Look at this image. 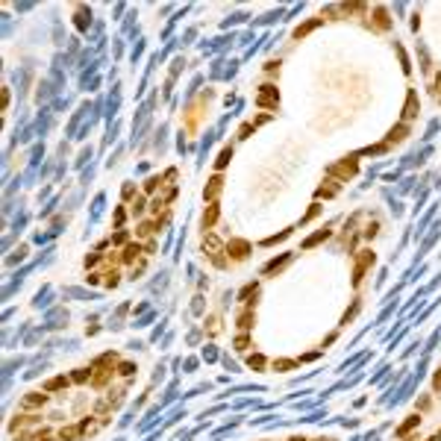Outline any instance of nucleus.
Here are the masks:
<instances>
[{
  "label": "nucleus",
  "mask_w": 441,
  "mask_h": 441,
  "mask_svg": "<svg viewBox=\"0 0 441 441\" xmlns=\"http://www.w3.org/2000/svg\"><path fill=\"white\" fill-rule=\"evenodd\" d=\"M50 403V397L44 394V391H30V394H24L21 397V412H32V409H41V406H47Z\"/></svg>",
  "instance_id": "nucleus-1"
},
{
  "label": "nucleus",
  "mask_w": 441,
  "mask_h": 441,
  "mask_svg": "<svg viewBox=\"0 0 441 441\" xmlns=\"http://www.w3.org/2000/svg\"><path fill=\"white\" fill-rule=\"evenodd\" d=\"M112 365H95V374H92V385L95 388H106L112 382Z\"/></svg>",
  "instance_id": "nucleus-2"
},
{
  "label": "nucleus",
  "mask_w": 441,
  "mask_h": 441,
  "mask_svg": "<svg viewBox=\"0 0 441 441\" xmlns=\"http://www.w3.org/2000/svg\"><path fill=\"white\" fill-rule=\"evenodd\" d=\"M253 324H256V312L244 306V309H241V312L235 315V330H238V332H250Z\"/></svg>",
  "instance_id": "nucleus-3"
},
{
  "label": "nucleus",
  "mask_w": 441,
  "mask_h": 441,
  "mask_svg": "<svg viewBox=\"0 0 441 441\" xmlns=\"http://www.w3.org/2000/svg\"><path fill=\"white\" fill-rule=\"evenodd\" d=\"M259 106H265V109H274L277 103H280V95H277V89L274 86H262V92H259V100H256Z\"/></svg>",
  "instance_id": "nucleus-4"
},
{
  "label": "nucleus",
  "mask_w": 441,
  "mask_h": 441,
  "mask_svg": "<svg viewBox=\"0 0 441 441\" xmlns=\"http://www.w3.org/2000/svg\"><path fill=\"white\" fill-rule=\"evenodd\" d=\"M247 253H250V244L247 241H241V238H232L229 244H226V256H232V259H247Z\"/></svg>",
  "instance_id": "nucleus-5"
},
{
  "label": "nucleus",
  "mask_w": 441,
  "mask_h": 441,
  "mask_svg": "<svg viewBox=\"0 0 441 441\" xmlns=\"http://www.w3.org/2000/svg\"><path fill=\"white\" fill-rule=\"evenodd\" d=\"M220 189H223V177H220V174H215V177L209 180V186L203 189V197H206L209 203H215V200H218V194H220Z\"/></svg>",
  "instance_id": "nucleus-6"
},
{
  "label": "nucleus",
  "mask_w": 441,
  "mask_h": 441,
  "mask_svg": "<svg viewBox=\"0 0 441 441\" xmlns=\"http://www.w3.org/2000/svg\"><path fill=\"white\" fill-rule=\"evenodd\" d=\"M256 294H259V285L256 283H250V285H244L241 288V294H238V300L247 306V309H256Z\"/></svg>",
  "instance_id": "nucleus-7"
},
{
  "label": "nucleus",
  "mask_w": 441,
  "mask_h": 441,
  "mask_svg": "<svg viewBox=\"0 0 441 441\" xmlns=\"http://www.w3.org/2000/svg\"><path fill=\"white\" fill-rule=\"evenodd\" d=\"M218 215H220L218 203H209V209L203 212V229H206V232H209V229L215 226V220H218Z\"/></svg>",
  "instance_id": "nucleus-8"
},
{
  "label": "nucleus",
  "mask_w": 441,
  "mask_h": 441,
  "mask_svg": "<svg viewBox=\"0 0 441 441\" xmlns=\"http://www.w3.org/2000/svg\"><path fill=\"white\" fill-rule=\"evenodd\" d=\"M71 385V377H53L44 382V391H59V388H68Z\"/></svg>",
  "instance_id": "nucleus-9"
},
{
  "label": "nucleus",
  "mask_w": 441,
  "mask_h": 441,
  "mask_svg": "<svg viewBox=\"0 0 441 441\" xmlns=\"http://www.w3.org/2000/svg\"><path fill=\"white\" fill-rule=\"evenodd\" d=\"M56 436H59V441H77L83 436V430H80V427H62Z\"/></svg>",
  "instance_id": "nucleus-10"
},
{
  "label": "nucleus",
  "mask_w": 441,
  "mask_h": 441,
  "mask_svg": "<svg viewBox=\"0 0 441 441\" xmlns=\"http://www.w3.org/2000/svg\"><path fill=\"white\" fill-rule=\"evenodd\" d=\"M209 247V253H220V238L215 235V232H206L203 235V250Z\"/></svg>",
  "instance_id": "nucleus-11"
},
{
  "label": "nucleus",
  "mask_w": 441,
  "mask_h": 441,
  "mask_svg": "<svg viewBox=\"0 0 441 441\" xmlns=\"http://www.w3.org/2000/svg\"><path fill=\"white\" fill-rule=\"evenodd\" d=\"M92 374H95V371H89V368H77V371L71 374V382H80V385H83V382H92Z\"/></svg>",
  "instance_id": "nucleus-12"
},
{
  "label": "nucleus",
  "mask_w": 441,
  "mask_h": 441,
  "mask_svg": "<svg viewBox=\"0 0 441 441\" xmlns=\"http://www.w3.org/2000/svg\"><path fill=\"white\" fill-rule=\"evenodd\" d=\"M335 174H338V177H353V174H356V162H353V159H350V162H341V165H338V168H335Z\"/></svg>",
  "instance_id": "nucleus-13"
},
{
  "label": "nucleus",
  "mask_w": 441,
  "mask_h": 441,
  "mask_svg": "<svg viewBox=\"0 0 441 441\" xmlns=\"http://www.w3.org/2000/svg\"><path fill=\"white\" fill-rule=\"evenodd\" d=\"M250 335H247V332H238V335H235V350H238V353H247V350H250Z\"/></svg>",
  "instance_id": "nucleus-14"
},
{
  "label": "nucleus",
  "mask_w": 441,
  "mask_h": 441,
  "mask_svg": "<svg viewBox=\"0 0 441 441\" xmlns=\"http://www.w3.org/2000/svg\"><path fill=\"white\" fill-rule=\"evenodd\" d=\"M162 186H165V177H150L147 183H144V194H153V191H162Z\"/></svg>",
  "instance_id": "nucleus-15"
},
{
  "label": "nucleus",
  "mask_w": 441,
  "mask_h": 441,
  "mask_svg": "<svg viewBox=\"0 0 441 441\" xmlns=\"http://www.w3.org/2000/svg\"><path fill=\"white\" fill-rule=\"evenodd\" d=\"M144 209H147V197H135L132 200V206H129V212L138 218V215H144Z\"/></svg>",
  "instance_id": "nucleus-16"
},
{
  "label": "nucleus",
  "mask_w": 441,
  "mask_h": 441,
  "mask_svg": "<svg viewBox=\"0 0 441 441\" xmlns=\"http://www.w3.org/2000/svg\"><path fill=\"white\" fill-rule=\"evenodd\" d=\"M247 365H250L253 371H262V368H265L268 362H265V356H259V353H250V356H247Z\"/></svg>",
  "instance_id": "nucleus-17"
},
{
  "label": "nucleus",
  "mask_w": 441,
  "mask_h": 441,
  "mask_svg": "<svg viewBox=\"0 0 441 441\" xmlns=\"http://www.w3.org/2000/svg\"><path fill=\"white\" fill-rule=\"evenodd\" d=\"M291 368H297L294 359H274V371H291Z\"/></svg>",
  "instance_id": "nucleus-18"
},
{
  "label": "nucleus",
  "mask_w": 441,
  "mask_h": 441,
  "mask_svg": "<svg viewBox=\"0 0 441 441\" xmlns=\"http://www.w3.org/2000/svg\"><path fill=\"white\" fill-rule=\"evenodd\" d=\"M406 132H409L406 124H400L397 129H391V132H388V141H403V138H406Z\"/></svg>",
  "instance_id": "nucleus-19"
},
{
  "label": "nucleus",
  "mask_w": 441,
  "mask_h": 441,
  "mask_svg": "<svg viewBox=\"0 0 441 441\" xmlns=\"http://www.w3.org/2000/svg\"><path fill=\"white\" fill-rule=\"evenodd\" d=\"M418 424H421V418H418V415H409V421H406V424H403V427L397 430V436H406L412 427H418Z\"/></svg>",
  "instance_id": "nucleus-20"
},
{
  "label": "nucleus",
  "mask_w": 441,
  "mask_h": 441,
  "mask_svg": "<svg viewBox=\"0 0 441 441\" xmlns=\"http://www.w3.org/2000/svg\"><path fill=\"white\" fill-rule=\"evenodd\" d=\"M118 374H121V377H135V365H132V362H121V365H118Z\"/></svg>",
  "instance_id": "nucleus-21"
},
{
  "label": "nucleus",
  "mask_w": 441,
  "mask_h": 441,
  "mask_svg": "<svg viewBox=\"0 0 441 441\" xmlns=\"http://www.w3.org/2000/svg\"><path fill=\"white\" fill-rule=\"evenodd\" d=\"M324 238H330V229H321V232H315V235L306 241V247H315L318 241H324Z\"/></svg>",
  "instance_id": "nucleus-22"
},
{
  "label": "nucleus",
  "mask_w": 441,
  "mask_h": 441,
  "mask_svg": "<svg viewBox=\"0 0 441 441\" xmlns=\"http://www.w3.org/2000/svg\"><path fill=\"white\" fill-rule=\"evenodd\" d=\"M103 277H106V285H109V288H115V285L121 283V280H118V277H121V274H118V271H115V268H112V271H106V274H103Z\"/></svg>",
  "instance_id": "nucleus-23"
},
{
  "label": "nucleus",
  "mask_w": 441,
  "mask_h": 441,
  "mask_svg": "<svg viewBox=\"0 0 441 441\" xmlns=\"http://www.w3.org/2000/svg\"><path fill=\"white\" fill-rule=\"evenodd\" d=\"M109 241H112V244H124V247H126V244H129V235H126L124 229H121V232H115V235H112Z\"/></svg>",
  "instance_id": "nucleus-24"
},
{
  "label": "nucleus",
  "mask_w": 441,
  "mask_h": 441,
  "mask_svg": "<svg viewBox=\"0 0 441 441\" xmlns=\"http://www.w3.org/2000/svg\"><path fill=\"white\" fill-rule=\"evenodd\" d=\"M374 15H377V27H379V30H388V18H385V9H377Z\"/></svg>",
  "instance_id": "nucleus-25"
},
{
  "label": "nucleus",
  "mask_w": 441,
  "mask_h": 441,
  "mask_svg": "<svg viewBox=\"0 0 441 441\" xmlns=\"http://www.w3.org/2000/svg\"><path fill=\"white\" fill-rule=\"evenodd\" d=\"M100 262H103V256H100V253H92V256H86V268H97Z\"/></svg>",
  "instance_id": "nucleus-26"
},
{
  "label": "nucleus",
  "mask_w": 441,
  "mask_h": 441,
  "mask_svg": "<svg viewBox=\"0 0 441 441\" xmlns=\"http://www.w3.org/2000/svg\"><path fill=\"white\" fill-rule=\"evenodd\" d=\"M206 256L212 259V265H215V268H226V259H223L220 253H206Z\"/></svg>",
  "instance_id": "nucleus-27"
},
{
  "label": "nucleus",
  "mask_w": 441,
  "mask_h": 441,
  "mask_svg": "<svg viewBox=\"0 0 441 441\" xmlns=\"http://www.w3.org/2000/svg\"><path fill=\"white\" fill-rule=\"evenodd\" d=\"M229 159H232V150L226 147V150H220V156H218V162H215V165H218V168H223V165H226Z\"/></svg>",
  "instance_id": "nucleus-28"
},
{
  "label": "nucleus",
  "mask_w": 441,
  "mask_h": 441,
  "mask_svg": "<svg viewBox=\"0 0 441 441\" xmlns=\"http://www.w3.org/2000/svg\"><path fill=\"white\" fill-rule=\"evenodd\" d=\"M318 27V21H309V24H306V27H297V32H294V35H297V38H300V35H306V32H312Z\"/></svg>",
  "instance_id": "nucleus-29"
},
{
  "label": "nucleus",
  "mask_w": 441,
  "mask_h": 441,
  "mask_svg": "<svg viewBox=\"0 0 441 441\" xmlns=\"http://www.w3.org/2000/svg\"><path fill=\"white\" fill-rule=\"evenodd\" d=\"M206 327H209V332L215 335V332H218V315H209V318H206Z\"/></svg>",
  "instance_id": "nucleus-30"
},
{
  "label": "nucleus",
  "mask_w": 441,
  "mask_h": 441,
  "mask_svg": "<svg viewBox=\"0 0 441 441\" xmlns=\"http://www.w3.org/2000/svg\"><path fill=\"white\" fill-rule=\"evenodd\" d=\"M150 253H156V238H147V244H144V256H150Z\"/></svg>",
  "instance_id": "nucleus-31"
},
{
  "label": "nucleus",
  "mask_w": 441,
  "mask_h": 441,
  "mask_svg": "<svg viewBox=\"0 0 441 441\" xmlns=\"http://www.w3.org/2000/svg\"><path fill=\"white\" fill-rule=\"evenodd\" d=\"M415 115V95H409V103H406V118Z\"/></svg>",
  "instance_id": "nucleus-32"
},
{
  "label": "nucleus",
  "mask_w": 441,
  "mask_h": 441,
  "mask_svg": "<svg viewBox=\"0 0 441 441\" xmlns=\"http://www.w3.org/2000/svg\"><path fill=\"white\" fill-rule=\"evenodd\" d=\"M124 218H126V212L124 209H118V212H115V223H124Z\"/></svg>",
  "instance_id": "nucleus-33"
},
{
  "label": "nucleus",
  "mask_w": 441,
  "mask_h": 441,
  "mask_svg": "<svg viewBox=\"0 0 441 441\" xmlns=\"http://www.w3.org/2000/svg\"><path fill=\"white\" fill-rule=\"evenodd\" d=\"M100 277H103V274H89V283L97 285V283H100Z\"/></svg>",
  "instance_id": "nucleus-34"
},
{
  "label": "nucleus",
  "mask_w": 441,
  "mask_h": 441,
  "mask_svg": "<svg viewBox=\"0 0 441 441\" xmlns=\"http://www.w3.org/2000/svg\"><path fill=\"white\" fill-rule=\"evenodd\" d=\"M433 385H436V391H441V371L436 374V379H433Z\"/></svg>",
  "instance_id": "nucleus-35"
},
{
  "label": "nucleus",
  "mask_w": 441,
  "mask_h": 441,
  "mask_svg": "<svg viewBox=\"0 0 441 441\" xmlns=\"http://www.w3.org/2000/svg\"><path fill=\"white\" fill-rule=\"evenodd\" d=\"M291 441H306V439H291Z\"/></svg>",
  "instance_id": "nucleus-36"
},
{
  "label": "nucleus",
  "mask_w": 441,
  "mask_h": 441,
  "mask_svg": "<svg viewBox=\"0 0 441 441\" xmlns=\"http://www.w3.org/2000/svg\"><path fill=\"white\" fill-rule=\"evenodd\" d=\"M427 441H439V439H427Z\"/></svg>",
  "instance_id": "nucleus-37"
}]
</instances>
